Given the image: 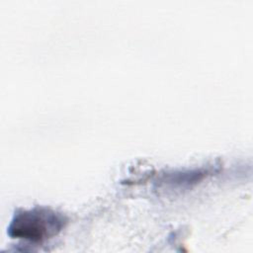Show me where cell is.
<instances>
[{"instance_id": "6da1fadb", "label": "cell", "mask_w": 253, "mask_h": 253, "mask_svg": "<svg viewBox=\"0 0 253 253\" xmlns=\"http://www.w3.org/2000/svg\"><path fill=\"white\" fill-rule=\"evenodd\" d=\"M67 223L62 213L45 207H35L14 213L8 226V234L12 238L31 242H43L57 235Z\"/></svg>"}]
</instances>
